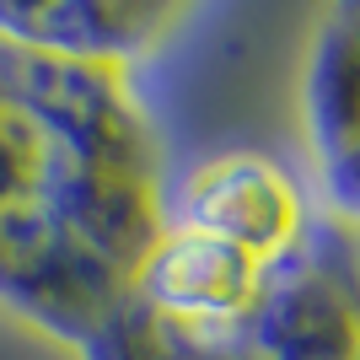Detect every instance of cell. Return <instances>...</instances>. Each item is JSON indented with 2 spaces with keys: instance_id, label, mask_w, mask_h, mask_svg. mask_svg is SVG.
<instances>
[{
  "instance_id": "3",
  "label": "cell",
  "mask_w": 360,
  "mask_h": 360,
  "mask_svg": "<svg viewBox=\"0 0 360 360\" xmlns=\"http://www.w3.org/2000/svg\"><path fill=\"white\" fill-rule=\"evenodd\" d=\"M323 215L307 183L269 150H221L205 156L167 188V221L199 226L242 253L285 269Z\"/></svg>"
},
{
  "instance_id": "6",
  "label": "cell",
  "mask_w": 360,
  "mask_h": 360,
  "mask_svg": "<svg viewBox=\"0 0 360 360\" xmlns=\"http://www.w3.org/2000/svg\"><path fill=\"white\" fill-rule=\"evenodd\" d=\"M194 22V6H140V0H49V6H0V27L65 60L135 70Z\"/></svg>"
},
{
  "instance_id": "1",
  "label": "cell",
  "mask_w": 360,
  "mask_h": 360,
  "mask_svg": "<svg viewBox=\"0 0 360 360\" xmlns=\"http://www.w3.org/2000/svg\"><path fill=\"white\" fill-rule=\"evenodd\" d=\"M172 167L135 70L0 27V301L81 349L129 307Z\"/></svg>"
},
{
  "instance_id": "2",
  "label": "cell",
  "mask_w": 360,
  "mask_h": 360,
  "mask_svg": "<svg viewBox=\"0 0 360 360\" xmlns=\"http://www.w3.org/2000/svg\"><path fill=\"white\" fill-rule=\"evenodd\" d=\"M81 360H360V242L323 210L242 328L178 333L129 301Z\"/></svg>"
},
{
  "instance_id": "4",
  "label": "cell",
  "mask_w": 360,
  "mask_h": 360,
  "mask_svg": "<svg viewBox=\"0 0 360 360\" xmlns=\"http://www.w3.org/2000/svg\"><path fill=\"white\" fill-rule=\"evenodd\" d=\"M274 264L183 221H162L135 280V307L178 333H231L264 307Z\"/></svg>"
},
{
  "instance_id": "5",
  "label": "cell",
  "mask_w": 360,
  "mask_h": 360,
  "mask_svg": "<svg viewBox=\"0 0 360 360\" xmlns=\"http://www.w3.org/2000/svg\"><path fill=\"white\" fill-rule=\"evenodd\" d=\"M307 150L323 210L360 221V0L323 11L301 81Z\"/></svg>"
}]
</instances>
